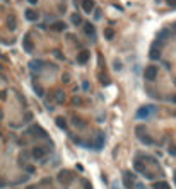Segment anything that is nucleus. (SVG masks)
Instances as JSON below:
<instances>
[{"instance_id":"1","label":"nucleus","mask_w":176,"mask_h":189,"mask_svg":"<svg viewBox=\"0 0 176 189\" xmlns=\"http://www.w3.org/2000/svg\"><path fill=\"white\" fill-rule=\"evenodd\" d=\"M154 111H156L154 106H142V107L137 111V114H135V116H137L139 119H145V118H149L150 112H154Z\"/></svg>"},{"instance_id":"2","label":"nucleus","mask_w":176,"mask_h":189,"mask_svg":"<svg viewBox=\"0 0 176 189\" xmlns=\"http://www.w3.org/2000/svg\"><path fill=\"white\" fill-rule=\"evenodd\" d=\"M137 136H139L140 140L145 143V145H154V138L149 136L147 133H144V128H142V126H139V128H137Z\"/></svg>"},{"instance_id":"3","label":"nucleus","mask_w":176,"mask_h":189,"mask_svg":"<svg viewBox=\"0 0 176 189\" xmlns=\"http://www.w3.org/2000/svg\"><path fill=\"white\" fill-rule=\"evenodd\" d=\"M72 179H74V177H72V174H70L69 170H63V172L58 174V181L62 184H65V186H69V184L72 182Z\"/></svg>"},{"instance_id":"4","label":"nucleus","mask_w":176,"mask_h":189,"mask_svg":"<svg viewBox=\"0 0 176 189\" xmlns=\"http://www.w3.org/2000/svg\"><path fill=\"white\" fill-rule=\"evenodd\" d=\"M144 75H145V79H147V80H154L156 75H157V67H154V65L147 67L145 72H144Z\"/></svg>"},{"instance_id":"5","label":"nucleus","mask_w":176,"mask_h":189,"mask_svg":"<svg viewBox=\"0 0 176 189\" xmlns=\"http://www.w3.org/2000/svg\"><path fill=\"white\" fill-rule=\"evenodd\" d=\"M31 155H32V158H36V160H39V158H43L45 155H46V150L43 147H34L31 150Z\"/></svg>"},{"instance_id":"6","label":"nucleus","mask_w":176,"mask_h":189,"mask_svg":"<svg viewBox=\"0 0 176 189\" xmlns=\"http://www.w3.org/2000/svg\"><path fill=\"white\" fill-rule=\"evenodd\" d=\"M82 9L85 14H91L94 10V0H82Z\"/></svg>"},{"instance_id":"7","label":"nucleus","mask_w":176,"mask_h":189,"mask_svg":"<svg viewBox=\"0 0 176 189\" xmlns=\"http://www.w3.org/2000/svg\"><path fill=\"white\" fill-rule=\"evenodd\" d=\"M89 58H91V53L87 51V50H82V51L77 55V62H79V63H85Z\"/></svg>"},{"instance_id":"8","label":"nucleus","mask_w":176,"mask_h":189,"mask_svg":"<svg viewBox=\"0 0 176 189\" xmlns=\"http://www.w3.org/2000/svg\"><path fill=\"white\" fill-rule=\"evenodd\" d=\"M123 182H125V188H127V189L134 188V179H132V176H130L128 172L123 174Z\"/></svg>"},{"instance_id":"9","label":"nucleus","mask_w":176,"mask_h":189,"mask_svg":"<svg viewBox=\"0 0 176 189\" xmlns=\"http://www.w3.org/2000/svg\"><path fill=\"white\" fill-rule=\"evenodd\" d=\"M24 50H26L27 53L32 51V43H31V38H29V34H26V36H24Z\"/></svg>"},{"instance_id":"10","label":"nucleus","mask_w":176,"mask_h":189,"mask_svg":"<svg viewBox=\"0 0 176 189\" xmlns=\"http://www.w3.org/2000/svg\"><path fill=\"white\" fill-rule=\"evenodd\" d=\"M84 31L87 36H94V32H96V29H94V26H92L91 22H85L84 24Z\"/></svg>"},{"instance_id":"11","label":"nucleus","mask_w":176,"mask_h":189,"mask_svg":"<svg viewBox=\"0 0 176 189\" xmlns=\"http://www.w3.org/2000/svg\"><path fill=\"white\" fill-rule=\"evenodd\" d=\"M103 143H104V135H103V133L99 131V133L96 135V148H97V150H99V148L103 147Z\"/></svg>"},{"instance_id":"12","label":"nucleus","mask_w":176,"mask_h":189,"mask_svg":"<svg viewBox=\"0 0 176 189\" xmlns=\"http://www.w3.org/2000/svg\"><path fill=\"white\" fill-rule=\"evenodd\" d=\"M149 56L152 58V60H159V58H161V50H159V48H152L150 53H149Z\"/></svg>"},{"instance_id":"13","label":"nucleus","mask_w":176,"mask_h":189,"mask_svg":"<svg viewBox=\"0 0 176 189\" xmlns=\"http://www.w3.org/2000/svg\"><path fill=\"white\" fill-rule=\"evenodd\" d=\"M41 67H43L41 60H34V62L29 63V68H31V70H41Z\"/></svg>"},{"instance_id":"14","label":"nucleus","mask_w":176,"mask_h":189,"mask_svg":"<svg viewBox=\"0 0 176 189\" xmlns=\"http://www.w3.org/2000/svg\"><path fill=\"white\" fill-rule=\"evenodd\" d=\"M26 19L27 21H38V12H34V10H26Z\"/></svg>"},{"instance_id":"15","label":"nucleus","mask_w":176,"mask_h":189,"mask_svg":"<svg viewBox=\"0 0 176 189\" xmlns=\"http://www.w3.org/2000/svg\"><path fill=\"white\" fill-rule=\"evenodd\" d=\"M65 24L63 22H55V24H51V26H50V29H53V31H65Z\"/></svg>"},{"instance_id":"16","label":"nucleus","mask_w":176,"mask_h":189,"mask_svg":"<svg viewBox=\"0 0 176 189\" xmlns=\"http://www.w3.org/2000/svg\"><path fill=\"white\" fill-rule=\"evenodd\" d=\"M31 133H34V135H39V136H46V133L41 131V128H39V126H32V128H31Z\"/></svg>"},{"instance_id":"17","label":"nucleus","mask_w":176,"mask_h":189,"mask_svg":"<svg viewBox=\"0 0 176 189\" xmlns=\"http://www.w3.org/2000/svg\"><path fill=\"white\" fill-rule=\"evenodd\" d=\"M55 99H57V102H63V100H65L63 90H57V94H55Z\"/></svg>"},{"instance_id":"18","label":"nucleus","mask_w":176,"mask_h":189,"mask_svg":"<svg viewBox=\"0 0 176 189\" xmlns=\"http://www.w3.org/2000/svg\"><path fill=\"white\" fill-rule=\"evenodd\" d=\"M70 19H72V24H75V26L82 22V19H80V16H79V14H72V17H70Z\"/></svg>"},{"instance_id":"19","label":"nucleus","mask_w":176,"mask_h":189,"mask_svg":"<svg viewBox=\"0 0 176 189\" xmlns=\"http://www.w3.org/2000/svg\"><path fill=\"white\" fill-rule=\"evenodd\" d=\"M154 189H169V186H168V182H156Z\"/></svg>"},{"instance_id":"20","label":"nucleus","mask_w":176,"mask_h":189,"mask_svg":"<svg viewBox=\"0 0 176 189\" xmlns=\"http://www.w3.org/2000/svg\"><path fill=\"white\" fill-rule=\"evenodd\" d=\"M57 126H58V128H62V130H65L67 123H65V119H63V118H57Z\"/></svg>"},{"instance_id":"21","label":"nucleus","mask_w":176,"mask_h":189,"mask_svg":"<svg viewBox=\"0 0 176 189\" xmlns=\"http://www.w3.org/2000/svg\"><path fill=\"white\" fill-rule=\"evenodd\" d=\"M159 39H161V43H164L166 39H168V29H164V31L159 32Z\"/></svg>"},{"instance_id":"22","label":"nucleus","mask_w":176,"mask_h":189,"mask_svg":"<svg viewBox=\"0 0 176 189\" xmlns=\"http://www.w3.org/2000/svg\"><path fill=\"white\" fill-rule=\"evenodd\" d=\"M104 36H106V39H113L115 31H113V29H106V31H104Z\"/></svg>"},{"instance_id":"23","label":"nucleus","mask_w":176,"mask_h":189,"mask_svg":"<svg viewBox=\"0 0 176 189\" xmlns=\"http://www.w3.org/2000/svg\"><path fill=\"white\" fill-rule=\"evenodd\" d=\"M7 24H9V27H11V29H16V19H14V17H9V22H7Z\"/></svg>"},{"instance_id":"24","label":"nucleus","mask_w":176,"mask_h":189,"mask_svg":"<svg viewBox=\"0 0 176 189\" xmlns=\"http://www.w3.org/2000/svg\"><path fill=\"white\" fill-rule=\"evenodd\" d=\"M134 167H135V170H139V172H144V165L140 162H135L134 164Z\"/></svg>"},{"instance_id":"25","label":"nucleus","mask_w":176,"mask_h":189,"mask_svg":"<svg viewBox=\"0 0 176 189\" xmlns=\"http://www.w3.org/2000/svg\"><path fill=\"white\" fill-rule=\"evenodd\" d=\"M166 2H168V5L169 7H174L176 9V0H166Z\"/></svg>"},{"instance_id":"26","label":"nucleus","mask_w":176,"mask_h":189,"mask_svg":"<svg viewBox=\"0 0 176 189\" xmlns=\"http://www.w3.org/2000/svg\"><path fill=\"white\" fill-rule=\"evenodd\" d=\"M169 155L176 157V147H171V148H169Z\"/></svg>"},{"instance_id":"27","label":"nucleus","mask_w":176,"mask_h":189,"mask_svg":"<svg viewBox=\"0 0 176 189\" xmlns=\"http://www.w3.org/2000/svg\"><path fill=\"white\" fill-rule=\"evenodd\" d=\"M94 17H96V19H99V17H101V10H96V12H94Z\"/></svg>"},{"instance_id":"28","label":"nucleus","mask_w":176,"mask_h":189,"mask_svg":"<svg viewBox=\"0 0 176 189\" xmlns=\"http://www.w3.org/2000/svg\"><path fill=\"white\" fill-rule=\"evenodd\" d=\"M4 186H5V181H4V179L0 177V188H4Z\"/></svg>"},{"instance_id":"29","label":"nucleus","mask_w":176,"mask_h":189,"mask_svg":"<svg viewBox=\"0 0 176 189\" xmlns=\"http://www.w3.org/2000/svg\"><path fill=\"white\" fill-rule=\"evenodd\" d=\"M27 2H29V4H36L38 0H27Z\"/></svg>"},{"instance_id":"30","label":"nucleus","mask_w":176,"mask_h":189,"mask_svg":"<svg viewBox=\"0 0 176 189\" xmlns=\"http://www.w3.org/2000/svg\"><path fill=\"white\" fill-rule=\"evenodd\" d=\"M173 102H174V104H176V95H173Z\"/></svg>"},{"instance_id":"31","label":"nucleus","mask_w":176,"mask_h":189,"mask_svg":"<svg viewBox=\"0 0 176 189\" xmlns=\"http://www.w3.org/2000/svg\"><path fill=\"white\" fill-rule=\"evenodd\" d=\"M174 182H176V172H174Z\"/></svg>"}]
</instances>
